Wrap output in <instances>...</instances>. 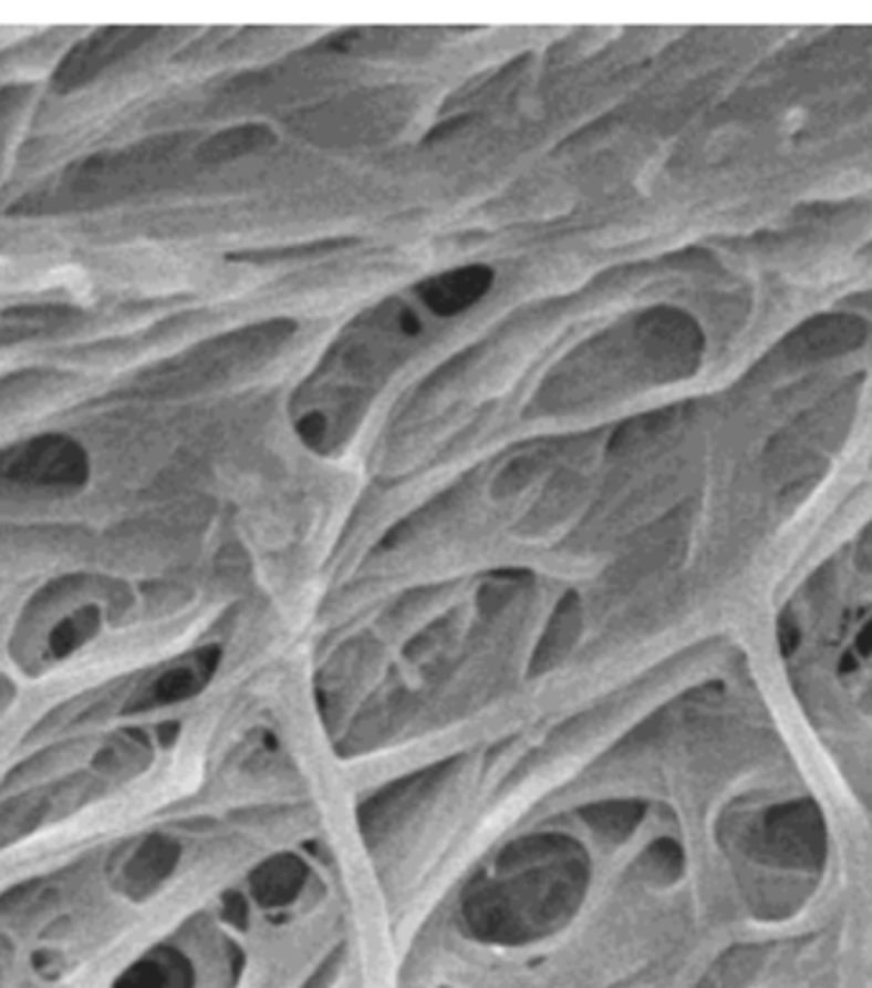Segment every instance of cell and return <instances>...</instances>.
<instances>
[{
    "mask_svg": "<svg viewBox=\"0 0 872 988\" xmlns=\"http://www.w3.org/2000/svg\"><path fill=\"white\" fill-rule=\"evenodd\" d=\"M220 665V649L209 647L197 651L195 657L184 665H176L158 677L156 682L148 685L144 694H138L136 700L125 708V713H136V710H150V708H164L174 706V702L195 698L197 692L207 688V682L212 680L215 669Z\"/></svg>",
    "mask_w": 872,
    "mask_h": 988,
    "instance_id": "obj_2",
    "label": "cell"
},
{
    "mask_svg": "<svg viewBox=\"0 0 872 988\" xmlns=\"http://www.w3.org/2000/svg\"><path fill=\"white\" fill-rule=\"evenodd\" d=\"M97 629H100L97 610L95 608L82 610V614L66 618V621L56 626L52 636H49V649H52L54 657H70L74 649H80L82 644L92 639Z\"/></svg>",
    "mask_w": 872,
    "mask_h": 988,
    "instance_id": "obj_10",
    "label": "cell"
},
{
    "mask_svg": "<svg viewBox=\"0 0 872 988\" xmlns=\"http://www.w3.org/2000/svg\"><path fill=\"white\" fill-rule=\"evenodd\" d=\"M297 430L307 442H320L326 432V422L322 414H309L297 424Z\"/></svg>",
    "mask_w": 872,
    "mask_h": 988,
    "instance_id": "obj_14",
    "label": "cell"
},
{
    "mask_svg": "<svg viewBox=\"0 0 872 988\" xmlns=\"http://www.w3.org/2000/svg\"><path fill=\"white\" fill-rule=\"evenodd\" d=\"M495 274L488 266H463V269L436 274L418 284V297L432 312L442 317L459 315L488 295Z\"/></svg>",
    "mask_w": 872,
    "mask_h": 988,
    "instance_id": "obj_3",
    "label": "cell"
},
{
    "mask_svg": "<svg viewBox=\"0 0 872 988\" xmlns=\"http://www.w3.org/2000/svg\"><path fill=\"white\" fill-rule=\"evenodd\" d=\"M176 731H179V725H176V723H166V725L158 728V733H162V741H164V743H172V741H174V735H176Z\"/></svg>",
    "mask_w": 872,
    "mask_h": 988,
    "instance_id": "obj_15",
    "label": "cell"
},
{
    "mask_svg": "<svg viewBox=\"0 0 872 988\" xmlns=\"http://www.w3.org/2000/svg\"><path fill=\"white\" fill-rule=\"evenodd\" d=\"M307 884V864L299 856L281 853L263 861L253 874H250V892L253 899L266 909L287 907L299 897Z\"/></svg>",
    "mask_w": 872,
    "mask_h": 988,
    "instance_id": "obj_6",
    "label": "cell"
},
{
    "mask_svg": "<svg viewBox=\"0 0 872 988\" xmlns=\"http://www.w3.org/2000/svg\"><path fill=\"white\" fill-rule=\"evenodd\" d=\"M682 858L684 856L676 848V843L658 841L641 856V868L648 878H674L682 868Z\"/></svg>",
    "mask_w": 872,
    "mask_h": 988,
    "instance_id": "obj_11",
    "label": "cell"
},
{
    "mask_svg": "<svg viewBox=\"0 0 872 988\" xmlns=\"http://www.w3.org/2000/svg\"><path fill=\"white\" fill-rule=\"evenodd\" d=\"M643 812L645 807L635 800H605L582 807L580 815L605 841H625L641 825Z\"/></svg>",
    "mask_w": 872,
    "mask_h": 988,
    "instance_id": "obj_9",
    "label": "cell"
},
{
    "mask_svg": "<svg viewBox=\"0 0 872 988\" xmlns=\"http://www.w3.org/2000/svg\"><path fill=\"white\" fill-rule=\"evenodd\" d=\"M590 861L569 835H528L495 861V874L465 894L463 917L477 940L523 945L564 927L584 899Z\"/></svg>",
    "mask_w": 872,
    "mask_h": 988,
    "instance_id": "obj_1",
    "label": "cell"
},
{
    "mask_svg": "<svg viewBox=\"0 0 872 988\" xmlns=\"http://www.w3.org/2000/svg\"><path fill=\"white\" fill-rule=\"evenodd\" d=\"M179 853H181L179 843L164 838V835L148 838L136 851V856L131 858V864L125 866V882H128V889L136 894V897H144V894L154 892L156 886L176 868Z\"/></svg>",
    "mask_w": 872,
    "mask_h": 988,
    "instance_id": "obj_8",
    "label": "cell"
},
{
    "mask_svg": "<svg viewBox=\"0 0 872 988\" xmlns=\"http://www.w3.org/2000/svg\"><path fill=\"white\" fill-rule=\"evenodd\" d=\"M222 915H225V919H228L232 927H238V929L248 927V904H246V899L240 897L238 892L225 894Z\"/></svg>",
    "mask_w": 872,
    "mask_h": 988,
    "instance_id": "obj_13",
    "label": "cell"
},
{
    "mask_svg": "<svg viewBox=\"0 0 872 988\" xmlns=\"http://www.w3.org/2000/svg\"><path fill=\"white\" fill-rule=\"evenodd\" d=\"M580 634H582V600L577 593H567V596L557 603L547 629H543L539 644H536L528 672L543 675L557 667L559 661L574 649V644L580 641Z\"/></svg>",
    "mask_w": 872,
    "mask_h": 988,
    "instance_id": "obj_5",
    "label": "cell"
},
{
    "mask_svg": "<svg viewBox=\"0 0 872 988\" xmlns=\"http://www.w3.org/2000/svg\"><path fill=\"white\" fill-rule=\"evenodd\" d=\"M340 966H342V950L332 953V956L316 968V974L304 984V988H330L340 974Z\"/></svg>",
    "mask_w": 872,
    "mask_h": 988,
    "instance_id": "obj_12",
    "label": "cell"
},
{
    "mask_svg": "<svg viewBox=\"0 0 872 988\" xmlns=\"http://www.w3.org/2000/svg\"><path fill=\"white\" fill-rule=\"evenodd\" d=\"M455 764H457V759H449L439 766H432V769H426V772L411 774L406 779H401V782L388 784L383 792L373 794V797L367 800L363 807H360V825H363V831L367 835L375 831H383L391 820H396V815L406 812L418 797H422V794L429 792L436 782H442V779L449 774V769Z\"/></svg>",
    "mask_w": 872,
    "mask_h": 988,
    "instance_id": "obj_4",
    "label": "cell"
},
{
    "mask_svg": "<svg viewBox=\"0 0 872 988\" xmlns=\"http://www.w3.org/2000/svg\"><path fill=\"white\" fill-rule=\"evenodd\" d=\"M195 970L176 950H156L117 978L115 988H191Z\"/></svg>",
    "mask_w": 872,
    "mask_h": 988,
    "instance_id": "obj_7",
    "label": "cell"
}]
</instances>
